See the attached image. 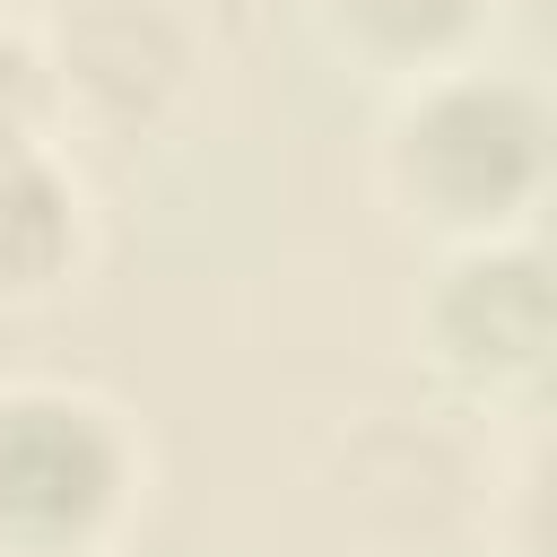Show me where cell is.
Returning a JSON list of instances; mask_svg holds the SVG:
<instances>
[{
	"label": "cell",
	"instance_id": "cell-2",
	"mask_svg": "<svg viewBox=\"0 0 557 557\" xmlns=\"http://www.w3.org/2000/svg\"><path fill=\"white\" fill-rule=\"evenodd\" d=\"M540 96L513 78H444L392 131V174L426 218L479 226L540 191Z\"/></svg>",
	"mask_w": 557,
	"mask_h": 557
},
{
	"label": "cell",
	"instance_id": "cell-6",
	"mask_svg": "<svg viewBox=\"0 0 557 557\" xmlns=\"http://www.w3.org/2000/svg\"><path fill=\"white\" fill-rule=\"evenodd\" d=\"M35 113H44V61L17 26H0V148H35Z\"/></svg>",
	"mask_w": 557,
	"mask_h": 557
},
{
	"label": "cell",
	"instance_id": "cell-3",
	"mask_svg": "<svg viewBox=\"0 0 557 557\" xmlns=\"http://www.w3.org/2000/svg\"><path fill=\"white\" fill-rule=\"evenodd\" d=\"M435 339L453 366L479 374H531L540 339H548V296H540V261L531 252H470L444 296H435Z\"/></svg>",
	"mask_w": 557,
	"mask_h": 557
},
{
	"label": "cell",
	"instance_id": "cell-4",
	"mask_svg": "<svg viewBox=\"0 0 557 557\" xmlns=\"http://www.w3.org/2000/svg\"><path fill=\"white\" fill-rule=\"evenodd\" d=\"M78 252V191L44 148H0V287H44Z\"/></svg>",
	"mask_w": 557,
	"mask_h": 557
},
{
	"label": "cell",
	"instance_id": "cell-1",
	"mask_svg": "<svg viewBox=\"0 0 557 557\" xmlns=\"http://www.w3.org/2000/svg\"><path fill=\"white\" fill-rule=\"evenodd\" d=\"M131 487L122 426L52 383L0 392V540L9 548H87Z\"/></svg>",
	"mask_w": 557,
	"mask_h": 557
},
{
	"label": "cell",
	"instance_id": "cell-5",
	"mask_svg": "<svg viewBox=\"0 0 557 557\" xmlns=\"http://www.w3.org/2000/svg\"><path fill=\"white\" fill-rule=\"evenodd\" d=\"M339 9V26L357 35V44H374V52H444L470 17H479V0H331Z\"/></svg>",
	"mask_w": 557,
	"mask_h": 557
}]
</instances>
